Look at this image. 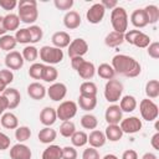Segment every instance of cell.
I'll return each instance as SVG.
<instances>
[{
  "mask_svg": "<svg viewBox=\"0 0 159 159\" xmlns=\"http://www.w3.org/2000/svg\"><path fill=\"white\" fill-rule=\"evenodd\" d=\"M111 66L113 67L116 73L123 75L129 78H134V77L139 76L142 72L140 63L132 56L123 55V53H118V55L113 56Z\"/></svg>",
  "mask_w": 159,
  "mask_h": 159,
  "instance_id": "6da1fadb",
  "label": "cell"
},
{
  "mask_svg": "<svg viewBox=\"0 0 159 159\" xmlns=\"http://www.w3.org/2000/svg\"><path fill=\"white\" fill-rule=\"evenodd\" d=\"M17 16L21 22L34 25L39 17L37 2L35 0H20L17 2Z\"/></svg>",
  "mask_w": 159,
  "mask_h": 159,
  "instance_id": "7a4b0ae2",
  "label": "cell"
},
{
  "mask_svg": "<svg viewBox=\"0 0 159 159\" xmlns=\"http://www.w3.org/2000/svg\"><path fill=\"white\" fill-rule=\"evenodd\" d=\"M111 24L113 31L124 34L128 30V14L124 7L117 6L111 12Z\"/></svg>",
  "mask_w": 159,
  "mask_h": 159,
  "instance_id": "3957f363",
  "label": "cell"
},
{
  "mask_svg": "<svg viewBox=\"0 0 159 159\" xmlns=\"http://www.w3.org/2000/svg\"><path fill=\"white\" fill-rule=\"evenodd\" d=\"M39 56L43 65H57L63 60V51L55 46H42L39 51Z\"/></svg>",
  "mask_w": 159,
  "mask_h": 159,
  "instance_id": "277c9868",
  "label": "cell"
},
{
  "mask_svg": "<svg viewBox=\"0 0 159 159\" xmlns=\"http://www.w3.org/2000/svg\"><path fill=\"white\" fill-rule=\"evenodd\" d=\"M122 93H123V83L119 80L112 78L106 82L104 92H103L106 101H108L109 103H116L122 98Z\"/></svg>",
  "mask_w": 159,
  "mask_h": 159,
  "instance_id": "5b68a950",
  "label": "cell"
},
{
  "mask_svg": "<svg viewBox=\"0 0 159 159\" xmlns=\"http://www.w3.org/2000/svg\"><path fill=\"white\" fill-rule=\"evenodd\" d=\"M124 41L139 48H147L152 42L150 37L140 30H127L124 32Z\"/></svg>",
  "mask_w": 159,
  "mask_h": 159,
  "instance_id": "8992f818",
  "label": "cell"
},
{
  "mask_svg": "<svg viewBox=\"0 0 159 159\" xmlns=\"http://www.w3.org/2000/svg\"><path fill=\"white\" fill-rule=\"evenodd\" d=\"M139 112H140L142 118L144 120H147V122H153L159 116V108H158L157 103H154L149 98H144V99L140 101V103H139Z\"/></svg>",
  "mask_w": 159,
  "mask_h": 159,
  "instance_id": "52a82bcc",
  "label": "cell"
},
{
  "mask_svg": "<svg viewBox=\"0 0 159 159\" xmlns=\"http://www.w3.org/2000/svg\"><path fill=\"white\" fill-rule=\"evenodd\" d=\"M78 111V106L76 102L73 101H62L60 103V106L56 108V114L57 118L63 120H71Z\"/></svg>",
  "mask_w": 159,
  "mask_h": 159,
  "instance_id": "ba28073f",
  "label": "cell"
},
{
  "mask_svg": "<svg viewBox=\"0 0 159 159\" xmlns=\"http://www.w3.org/2000/svg\"><path fill=\"white\" fill-rule=\"evenodd\" d=\"M88 43L84 39H75L68 45V57H83L88 52Z\"/></svg>",
  "mask_w": 159,
  "mask_h": 159,
  "instance_id": "9c48e42d",
  "label": "cell"
},
{
  "mask_svg": "<svg viewBox=\"0 0 159 159\" xmlns=\"http://www.w3.org/2000/svg\"><path fill=\"white\" fill-rule=\"evenodd\" d=\"M142 125H143L142 124V120L138 117H135V116L124 118L119 123V127H120L122 132L125 133V134H134V133L140 132Z\"/></svg>",
  "mask_w": 159,
  "mask_h": 159,
  "instance_id": "30bf717a",
  "label": "cell"
},
{
  "mask_svg": "<svg viewBox=\"0 0 159 159\" xmlns=\"http://www.w3.org/2000/svg\"><path fill=\"white\" fill-rule=\"evenodd\" d=\"M46 94L50 97L51 101L60 102L67 94V86L62 82H55L48 88H46Z\"/></svg>",
  "mask_w": 159,
  "mask_h": 159,
  "instance_id": "8fae6325",
  "label": "cell"
},
{
  "mask_svg": "<svg viewBox=\"0 0 159 159\" xmlns=\"http://www.w3.org/2000/svg\"><path fill=\"white\" fill-rule=\"evenodd\" d=\"M104 14H106V9L103 7V5L101 2H96L93 4L86 12V19L89 24H99L103 17H104Z\"/></svg>",
  "mask_w": 159,
  "mask_h": 159,
  "instance_id": "7c38bea8",
  "label": "cell"
},
{
  "mask_svg": "<svg viewBox=\"0 0 159 159\" xmlns=\"http://www.w3.org/2000/svg\"><path fill=\"white\" fill-rule=\"evenodd\" d=\"M24 62H25L24 57L19 51L7 52V55L5 56V66L10 71H17V70L22 68Z\"/></svg>",
  "mask_w": 159,
  "mask_h": 159,
  "instance_id": "4fadbf2b",
  "label": "cell"
},
{
  "mask_svg": "<svg viewBox=\"0 0 159 159\" xmlns=\"http://www.w3.org/2000/svg\"><path fill=\"white\" fill-rule=\"evenodd\" d=\"M32 152L30 147L24 143H17L11 147L10 149V158L11 159H31Z\"/></svg>",
  "mask_w": 159,
  "mask_h": 159,
  "instance_id": "5bb4252c",
  "label": "cell"
},
{
  "mask_svg": "<svg viewBox=\"0 0 159 159\" xmlns=\"http://www.w3.org/2000/svg\"><path fill=\"white\" fill-rule=\"evenodd\" d=\"M122 116H123V112L120 111L118 104L109 106L106 109V113H104V118H106V122L108 124H119L120 120L123 119Z\"/></svg>",
  "mask_w": 159,
  "mask_h": 159,
  "instance_id": "9a60e30c",
  "label": "cell"
},
{
  "mask_svg": "<svg viewBox=\"0 0 159 159\" xmlns=\"http://www.w3.org/2000/svg\"><path fill=\"white\" fill-rule=\"evenodd\" d=\"M81 21V15L75 10L67 11L63 16V25L68 30H76L77 27H80Z\"/></svg>",
  "mask_w": 159,
  "mask_h": 159,
  "instance_id": "2e32d148",
  "label": "cell"
},
{
  "mask_svg": "<svg viewBox=\"0 0 159 159\" xmlns=\"http://www.w3.org/2000/svg\"><path fill=\"white\" fill-rule=\"evenodd\" d=\"M51 41H52V45L57 48H65V47H68V45L71 43V37H70V34L66 32V31H57L52 35L51 37Z\"/></svg>",
  "mask_w": 159,
  "mask_h": 159,
  "instance_id": "e0dca14e",
  "label": "cell"
},
{
  "mask_svg": "<svg viewBox=\"0 0 159 159\" xmlns=\"http://www.w3.org/2000/svg\"><path fill=\"white\" fill-rule=\"evenodd\" d=\"M2 96L7 99L9 109H15V108L19 107L20 101H21V94H20V92L16 88H11V87L6 88L2 92Z\"/></svg>",
  "mask_w": 159,
  "mask_h": 159,
  "instance_id": "ac0fdd59",
  "label": "cell"
},
{
  "mask_svg": "<svg viewBox=\"0 0 159 159\" xmlns=\"http://www.w3.org/2000/svg\"><path fill=\"white\" fill-rule=\"evenodd\" d=\"M106 142H107V139H106L104 132H102V130L93 129V130H91V133L88 134V142H87V143H88L89 147H92V148L98 149V148L103 147V145L106 144Z\"/></svg>",
  "mask_w": 159,
  "mask_h": 159,
  "instance_id": "d6986e66",
  "label": "cell"
},
{
  "mask_svg": "<svg viewBox=\"0 0 159 159\" xmlns=\"http://www.w3.org/2000/svg\"><path fill=\"white\" fill-rule=\"evenodd\" d=\"M27 94L35 99V101H40L43 99L46 96V88L42 83L40 82H32L27 86Z\"/></svg>",
  "mask_w": 159,
  "mask_h": 159,
  "instance_id": "ffe728a7",
  "label": "cell"
},
{
  "mask_svg": "<svg viewBox=\"0 0 159 159\" xmlns=\"http://www.w3.org/2000/svg\"><path fill=\"white\" fill-rule=\"evenodd\" d=\"M57 120V114H56V109L52 107H45L41 112H40V122L45 125V127H51L52 124H55Z\"/></svg>",
  "mask_w": 159,
  "mask_h": 159,
  "instance_id": "44dd1931",
  "label": "cell"
},
{
  "mask_svg": "<svg viewBox=\"0 0 159 159\" xmlns=\"http://www.w3.org/2000/svg\"><path fill=\"white\" fill-rule=\"evenodd\" d=\"M78 73V76L82 78V80H91L94 75H96V67L93 65V62H89V61H83V63L78 67V70L76 71Z\"/></svg>",
  "mask_w": 159,
  "mask_h": 159,
  "instance_id": "7402d4cb",
  "label": "cell"
},
{
  "mask_svg": "<svg viewBox=\"0 0 159 159\" xmlns=\"http://www.w3.org/2000/svg\"><path fill=\"white\" fill-rule=\"evenodd\" d=\"M130 22L137 29H143L148 25V20L145 16V12L143 9H137L130 15Z\"/></svg>",
  "mask_w": 159,
  "mask_h": 159,
  "instance_id": "603a6c76",
  "label": "cell"
},
{
  "mask_svg": "<svg viewBox=\"0 0 159 159\" xmlns=\"http://www.w3.org/2000/svg\"><path fill=\"white\" fill-rule=\"evenodd\" d=\"M119 108L122 112H125V113H132L138 103H137V99L134 96H130V94H127V96H123L120 99H119Z\"/></svg>",
  "mask_w": 159,
  "mask_h": 159,
  "instance_id": "cb8c5ba5",
  "label": "cell"
},
{
  "mask_svg": "<svg viewBox=\"0 0 159 159\" xmlns=\"http://www.w3.org/2000/svg\"><path fill=\"white\" fill-rule=\"evenodd\" d=\"M123 134L124 133L122 132L119 124H108L106 130H104L106 139L109 140V142H118V140H120Z\"/></svg>",
  "mask_w": 159,
  "mask_h": 159,
  "instance_id": "d4e9b609",
  "label": "cell"
},
{
  "mask_svg": "<svg viewBox=\"0 0 159 159\" xmlns=\"http://www.w3.org/2000/svg\"><path fill=\"white\" fill-rule=\"evenodd\" d=\"M0 124L6 129H16L19 127V119L12 112H5L0 118Z\"/></svg>",
  "mask_w": 159,
  "mask_h": 159,
  "instance_id": "484cf974",
  "label": "cell"
},
{
  "mask_svg": "<svg viewBox=\"0 0 159 159\" xmlns=\"http://www.w3.org/2000/svg\"><path fill=\"white\" fill-rule=\"evenodd\" d=\"M56 137H57V132H56L55 129H52L51 127H45V128H42V129L39 132V134H37L39 140H40V143H42V144H51L52 142H55Z\"/></svg>",
  "mask_w": 159,
  "mask_h": 159,
  "instance_id": "4316f807",
  "label": "cell"
},
{
  "mask_svg": "<svg viewBox=\"0 0 159 159\" xmlns=\"http://www.w3.org/2000/svg\"><path fill=\"white\" fill-rule=\"evenodd\" d=\"M41 159H62V148L57 144H48L42 152Z\"/></svg>",
  "mask_w": 159,
  "mask_h": 159,
  "instance_id": "83f0119b",
  "label": "cell"
},
{
  "mask_svg": "<svg viewBox=\"0 0 159 159\" xmlns=\"http://www.w3.org/2000/svg\"><path fill=\"white\" fill-rule=\"evenodd\" d=\"M98 88L97 84L92 81H84L80 86V96L83 97H97Z\"/></svg>",
  "mask_w": 159,
  "mask_h": 159,
  "instance_id": "f1b7e54d",
  "label": "cell"
},
{
  "mask_svg": "<svg viewBox=\"0 0 159 159\" xmlns=\"http://www.w3.org/2000/svg\"><path fill=\"white\" fill-rule=\"evenodd\" d=\"M124 42V34H119L116 31H111L104 37V43L108 47H118Z\"/></svg>",
  "mask_w": 159,
  "mask_h": 159,
  "instance_id": "f546056e",
  "label": "cell"
},
{
  "mask_svg": "<svg viewBox=\"0 0 159 159\" xmlns=\"http://www.w3.org/2000/svg\"><path fill=\"white\" fill-rule=\"evenodd\" d=\"M4 25H5L6 31H16V30H19L20 19H19L17 14L9 12L7 15H5L4 16Z\"/></svg>",
  "mask_w": 159,
  "mask_h": 159,
  "instance_id": "4dcf8cb0",
  "label": "cell"
},
{
  "mask_svg": "<svg viewBox=\"0 0 159 159\" xmlns=\"http://www.w3.org/2000/svg\"><path fill=\"white\" fill-rule=\"evenodd\" d=\"M77 106H80V108L83 109V111H86V112H91L97 106V97H83V96H78Z\"/></svg>",
  "mask_w": 159,
  "mask_h": 159,
  "instance_id": "1f68e13d",
  "label": "cell"
},
{
  "mask_svg": "<svg viewBox=\"0 0 159 159\" xmlns=\"http://www.w3.org/2000/svg\"><path fill=\"white\" fill-rule=\"evenodd\" d=\"M96 72H97V75H98L101 78L107 80V81L114 78V76H116V72H114L113 67H112L109 63H101V65L96 68Z\"/></svg>",
  "mask_w": 159,
  "mask_h": 159,
  "instance_id": "d6a6232c",
  "label": "cell"
},
{
  "mask_svg": "<svg viewBox=\"0 0 159 159\" xmlns=\"http://www.w3.org/2000/svg\"><path fill=\"white\" fill-rule=\"evenodd\" d=\"M88 142V134L83 130H76L72 135H71V143L72 147L75 148H81L84 147Z\"/></svg>",
  "mask_w": 159,
  "mask_h": 159,
  "instance_id": "836d02e7",
  "label": "cell"
},
{
  "mask_svg": "<svg viewBox=\"0 0 159 159\" xmlns=\"http://www.w3.org/2000/svg\"><path fill=\"white\" fill-rule=\"evenodd\" d=\"M147 20H148V25H154L158 22L159 20V7L157 5H147L144 9Z\"/></svg>",
  "mask_w": 159,
  "mask_h": 159,
  "instance_id": "e575fe53",
  "label": "cell"
},
{
  "mask_svg": "<svg viewBox=\"0 0 159 159\" xmlns=\"http://www.w3.org/2000/svg\"><path fill=\"white\" fill-rule=\"evenodd\" d=\"M145 94L149 99H154L159 97V81L158 80H150L145 83Z\"/></svg>",
  "mask_w": 159,
  "mask_h": 159,
  "instance_id": "d590c367",
  "label": "cell"
},
{
  "mask_svg": "<svg viewBox=\"0 0 159 159\" xmlns=\"http://www.w3.org/2000/svg\"><path fill=\"white\" fill-rule=\"evenodd\" d=\"M16 45H17V42H16L14 36H11V35L0 36V50L6 51V52H11L16 47Z\"/></svg>",
  "mask_w": 159,
  "mask_h": 159,
  "instance_id": "8d00e7d4",
  "label": "cell"
},
{
  "mask_svg": "<svg viewBox=\"0 0 159 159\" xmlns=\"http://www.w3.org/2000/svg\"><path fill=\"white\" fill-rule=\"evenodd\" d=\"M22 57H24V61H27V62H35L39 57V48L34 45H27L24 47L22 52H21Z\"/></svg>",
  "mask_w": 159,
  "mask_h": 159,
  "instance_id": "74e56055",
  "label": "cell"
},
{
  "mask_svg": "<svg viewBox=\"0 0 159 159\" xmlns=\"http://www.w3.org/2000/svg\"><path fill=\"white\" fill-rule=\"evenodd\" d=\"M58 78V71L56 67L50 66V65H45V70H43V75H42V80L47 83H55L56 80Z\"/></svg>",
  "mask_w": 159,
  "mask_h": 159,
  "instance_id": "f35d334b",
  "label": "cell"
},
{
  "mask_svg": "<svg viewBox=\"0 0 159 159\" xmlns=\"http://www.w3.org/2000/svg\"><path fill=\"white\" fill-rule=\"evenodd\" d=\"M81 125L82 128L84 129H89V130H93L97 128L98 125V119L94 114H91V113H87L84 116L81 117Z\"/></svg>",
  "mask_w": 159,
  "mask_h": 159,
  "instance_id": "ab89813d",
  "label": "cell"
},
{
  "mask_svg": "<svg viewBox=\"0 0 159 159\" xmlns=\"http://www.w3.org/2000/svg\"><path fill=\"white\" fill-rule=\"evenodd\" d=\"M31 137V129L27 125H19L15 129V138L19 143H24L29 140Z\"/></svg>",
  "mask_w": 159,
  "mask_h": 159,
  "instance_id": "60d3db41",
  "label": "cell"
},
{
  "mask_svg": "<svg viewBox=\"0 0 159 159\" xmlns=\"http://www.w3.org/2000/svg\"><path fill=\"white\" fill-rule=\"evenodd\" d=\"M27 31L30 34V43H37L41 41V39L43 36V31L40 26L30 25V27H27Z\"/></svg>",
  "mask_w": 159,
  "mask_h": 159,
  "instance_id": "b9f144b4",
  "label": "cell"
},
{
  "mask_svg": "<svg viewBox=\"0 0 159 159\" xmlns=\"http://www.w3.org/2000/svg\"><path fill=\"white\" fill-rule=\"evenodd\" d=\"M43 70H45V65L43 63L34 62L29 68V76L31 78H34V80H42Z\"/></svg>",
  "mask_w": 159,
  "mask_h": 159,
  "instance_id": "7bdbcfd3",
  "label": "cell"
},
{
  "mask_svg": "<svg viewBox=\"0 0 159 159\" xmlns=\"http://www.w3.org/2000/svg\"><path fill=\"white\" fill-rule=\"evenodd\" d=\"M76 132V125L72 120H63L60 125V134L65 138H71V135Z\"/></svg>",
  "mask_w": 159,
  "mask_h": 159,
  "instance_id": "ee69618b",
  "label": "cell"
},
{
  "mask_svg": "<svg viewBox=\"0 0 159 159\" xmlns=\"http://www.w3.org/2000/svg\"><path fill=\"white\" fill-rule=\"evenodd\" d=\"M14 37H15L17 43H24V45L30 43V34H29L27 29H19V30H16Z\"/></svg>",
  "mask_w": 159,
  "mask_h": 159,
  "instance_id": "f6af8a7d",
  "label": "cell"
},
{
  "mask_svg": "<svg viewBox=\"0 0 159 159\" xmlns=\"http://www.w3.org/2000/svg\"><path fill=\"white\" fill-rule=\"evenodd\" d=\"M73 4H75L73 0H55L53 1V5L56 6V9L61 11H70Z\"/></svg>",
  "mask_w": 159,
  "mask_h": 159,
  "instance_id": "bcb514c9",
  "label": "cell"
},
{
  "mask_svg": "<svg viewBox=\"0 0 159 159\" xmlns=\"http://www.w3.org/2000/svg\"><path fill=\"white\" fill-rule=\"evenodd\" d=\"M78 153L75 147L66 145L62 148V159H77Z\"/></svg>",
  "mask_w": 159,
  "mask_h": 159,
  "instance_id": "7dc6e473",
  "label": "cell"
},
{
  "mask_svg": "<svg viewBox=\"0 0 159 159\" xmlns=\"http://www.w3.org/2000/svg\"><path fill=\"white\" fill-rule=\"evenodd\" d=\"M82 159H101V155H99V152L96 148L88 147L87 149L83 150Z\"/></svg>",
  "mask_w": 159,
  "mask_h": 159,
  "instance_id": "c3c4849f",
  "label": "cell"
},
{
  "mask_svg": "<svg viewBox=\"0 0 159 159\" xmlns=\"http://www.w3.org/2000/svg\"><path fill=\"white\" fill-rule=\"evenodd\" d=\"M147 52H148L149 57H152L154 60H158L159 58V42H157V41L150 42L149 46L147 47Z\"/></svg>",
  "mask_w": 159,
  "mask_h": 159,
  "instance_id": "681fc988",
  "label": "cell"
},
{
  "mask_svg": "<svg viewBox=\"0 0 159 159\" xmlns=\"http://www.w3.org/2000/svg\"><path fill=\"white\" fill-rule=\"evenodd\" d=\"M0 80H1L6 86H9L10 83H12V81H14V73H12V71H10V70H7V68L0 70Z\"/></svg>",
  "mask_w": 159,
  "mask_h": 159,
  "instance_id": "f907efd6",
  "label": "cell"
},
{
  "mask_svg": "<svg viewBox=\"0 0 159 159\" xmlns=\"http://www.w3.org/2000/svg\"><path fill=\"white\" fill-rule=\"evenodd\" d=\"M16 6H17V1L16 0H0V7L6 10V11L14 10Z\"/></svg>",
  "mask_w": 159,
  "mask_h": 159,
  "instance_id": "816d5d0a",
  "label": "cell"
},
{
  "mask_svg": "<svg viewBox=\"0 0 159 159\" xmlns=\"http://www.w3.org/2000/svg\"><path fill=\"white\" fill-rule=\"evenodd\" d=\"M10 148V137L0 132V150H6Z\"/></svg>",
  "mask_w": 159,
  "mask_h": 159,
  "instance_id": "f5cc1de1",
  "label": "cell"
},
{
  "mask_svg": "<svg viewBox=\"0 0 159 159\" xmlns=\"http://www.w3.org/2000/svg\"><path fill=\"white\" fill-rule=\"evenodd\" d=\"M122 159H138V153L134 149H127L123 152Z\"/></svg>",
  "mask_w": 159,
  "mask_h": 159,
  "instance_id": "db71d44e",
  "label": "cell"
},
{
  "mask_svg": "<svg viewBox=\"0 0 159 159\" xmlns=\"http://www.w3.org/2000/svg\"><path fill=\"white\" fill-rule=\"evenodd\" d=\"M101 4L103 5V7L106 9V10H113L114 7H117L118 6V2L116 1V0H102L101 1Z\"/></svg>",
  "mask_w": 159,
  "mask_h": 159,
  "instance_id": "11a10c76",
  "label": "cell"
},
{
  "mask_svg": "<svg viewBox=\"0 0 159 159\" xmlns=\"http://www.w3.org/2000/svg\"><path fill=\"white\" fill-rule=\"evenodd\" d=\"M6 109H9V103H7V99L0 94V117L6 112Z\"/></svg>",
  "mask_w": 159,
  "mask_h": 159,
  "instance_id": "9f6ffc18",
  "label": "cell"
},
{
  "mask_svg": "<svg viewBox=\"0 0 159 159\" xmlns=\"http://www.w3.org/2000/svg\"><path fill=\"white\" fill-rule=\"evenodd\" d=\"M83 61H84L83 57H72V58H71V66H72V68L77 71L78 67L83 63Z\"/></svg>",
  "mask_w": 159,
  "mask_h": 159,
  "instance_id": "6f0895ef",
  "label": "cell"
},
{
  "mask_svg": "<svg viewBox=\"0 0 159 159\" xmlns=\"http://www.w3.org/2000/svg\"><path fill=\"white\" fill-rule=\"evenodd\" d=\"M150 145L155 149V150H159V132H157L152 139H150Z\"/></svg>",
  "mask_w": 159,
  "mask_h": 159,
  "instance_id": "680465c9",
  "label": "cell"
},
{
  "mask_svg": "<svg viewBox=\"0 0 159 159\" xmlns=\"http://www.w3.org/2000/svg\"><path fill=\"white\" fill-rule=\"evenodd\" d=\"M6 29H5V25H4V16H0V36H4L6 35Z\"/></svg>",
  "mask_w": 159,
  "mask_h": 159,
  "instance_id": "91938a15",
  "label": "cell"
},
{
  "mask_svg": "<svg viewBox=\"0 0 159 159\" xmlns=\"http://www.w3.org/2000/svg\"><path fill=\"white\" fill-rule=\"evenodd\" d=\"M142 159H158V157L154 153H152V152H147V153L143 154Z\"/></svg>",
  "mask_w": 159,
  "mask_h": 159,
  "instance_id": "94428289",
  "label": "cell"
},
{
  "mask_svg": "<svg viewBox=\"0 0 159 159\" xmlns=\"http://www.w3.org/2000/svg\"><path fill=\"white\" fill-rule=\"evenodd\" d=\"M102 159H119V158H118L116 154H106Z\"/></svg>",
  "mask_w": 159,
  "mask_h": 159,
  "instance_id": "6125c7cd",
  "label": "cell"
},
{
  "mask_svg": "<svg viewBox=\"0 0 159 159\" xmlns=\"http://www.w3.org/2000/svg\"><path fill=\"white\" fill-rule=\"evenodd\" d=\"M6 88H7V86H6V84L0 80V94H2V92H4Z\"/></svg>",
  "mask_w": 159,
  "mask_h": 159,
  "instance_id": "be15d7a7",
  "label": "cell"
}]
</instances>
